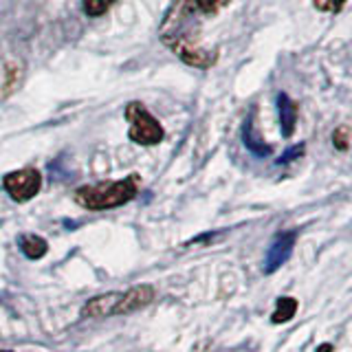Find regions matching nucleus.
Segmentation results:
<instances>
[{"label": "nucleus", "mask_w": 352, "mask_h": 352, "mask_svg": "<svg viewBox=\"0 0 352 352\" xmlns=\"http://www.w3.org/2000/svg\"><path fill=\"white\" fill-rule=\"evenodd\" d=\"M119 300V293H106V295H97L93 300H88L82 308V317H91V319H104L113 315V308Z\"/></svg>", "instance_id": "7"}, {"label": "nucleus", "mask_w": 352, "mask_h": 352, "mask_svg": "<svg viewBox=\"0 0 352 352\" xmlns=\"http://www.w3.org/2000/svg\"><path fill=\"white\" fill-rule=\"evenodd\" d=\"M295 242H297L295 231H284V234L275 236V240L271 242V247L267 251V258H264V273H275L282 264L289 262L291 253L295 249Z\"/></svg>", "instance_id": "4"}, {"label": "nucleus", "mask_w": 352, "mask_h": 352, "mask_svg": "<svg viewBox=\"0 0 352 352\" xmlns=\"http://www.w3.org/2000/svg\"><path fill=\"white\" fill-rule=\"evenodd\" d=\"M317 352H335V350H333V346H330V344H322V346L317 348Z\"/></svg>", "instance_id": "17"}, {"label": "nucleus", "mask_w": 352, "mask_h": 352, "mask_svg": "<svg viewBox=\"0 0 352 352\" xmlns=\"http://www.w3.org/2000/svg\"><path fill=\"white\" fill-rule=\"evenodd\" d=\"M126 119L130 124L128 137L132 143H137V146H159L163 141V126L141 102H130L126 106Z\"/></svg>", "instance_id": "2"}, {"label": "nucleus", "mask_w": 352, "mask_h": 352, "mask_svg": "<svg viewBox=\"0 0 352 352\" xmlns=\"http://www.w3.org/2000/svg\"><path fill=\"white\" fill-rule=\"evenodd\" d=\"M242 143H245V148L249 152H253L256 157H269V154L273 152L269 143H264V139L258 135V128L256 124H253V113L247 117L245 126H242Z\"/></svg>", "instance_id": "8"}, {"label": "nucleus", "mask_w": 352, "mask_h": 352, "mask_svg": "<svg viewBox=\"0 0 352 352\" xmlns=\"http://www.w3.org/2000/svg\"><path fill=\"white\" fill-rule=\"evenodd\" d=\"M348 0H313V7L319 11H330V14H337V11L344 9Z\"/></svg>", "instance_id": "14"}, {"label": "nucleus", "mask_w": 352, "mask_h": 352, "mask_svg": "<svg viewBox=\"0 0 352 352\" xmlns=\"http://www.w3.org/2000/svg\"><path fill=\"white\" fill-rule=\"evenodd\" d=\"M333 146L341 152H346L348 146H350V130L348 126H339L335 132H333Z\"/></svg>", "instance_id": "13"}, {"label": "nucleus", "mask_w": 352, "mask_h": 352, "mask_svg": "<svg viewBox=\"0 0 352 352\" xmlns=\"http://www.w3.org/2000/svg\"><path fill=\"white\" fill-rule=\"evenodd\" d=\"M3 187L14 203H29L42 190V174L36 168L14 170L3 176Z\"/></svg>", "instance_id": "3"}, {"label": "nucleus", "mask_w": 352, "mask_h": 352, "mask_svg": "<svg viewBox=\"0 0 352 352\" xmlns=\"http://www.w3.org/2000/svg\"><path fill=\"white\" fill-rule=\"evenodd\" d=\"M297 313V300L295 297H280L278 304H275V311L271 315L273 324H286L291 322Z\"/></svg>", "instance_id": "10"}, {"label": "nucleus", "mask_w": 352, "mask_h": 352, "mask_svg": "<svg viewBox=\"0 0 352 352\" xmlns=\"http://www.w3.org/2000/svg\"><path fill=\"white\" fill-rule=\"evenodd\" d=\"M154 289L150 284H137L130 286L126 293H119V300L113 308V315H130L139 311V308H146L154 300Z\"/></svg>", "instance_id": "5"}, {"label": "nucleus", "mask_w": 352, "mask_h": 352, "mask_svg": "<svg viewBox=\"0 0 352 352\" xmlns=\"http://www.w3.org/2000/svg\"><path fill=\"white\" fill-rule=\"evenodd\" d=\"M278 115H280V132L284 139L293 137L297 126V104L286 93H278Z\"/></svg>", "instance_id": "6"}, {"label": "nucleus", "mask_w": 352, "mask_h": 352, "mask_svg": "<svg viewBox=\"0 0 352 352\" xmlns=\"http://www.w3.org/2000/svg\"><path fill=\"white\" fill-rule=\"evenodd\" d=\"M18 247L29 260H40V258L47 256L49 242L44 240L42 236H36V234H20L18 236Z\"/></svg>", "instance_id": "9"}, {"label": "nucleus", "mask_w": 352, "mask_h": 352, "mask_svg": "<svg viewBox=\"0 0 352 352\" xmlns=\"http://www.w3.org/2000/svg\"><path fill=\"white\" fill-rule=\"evenodd\" d=\"M231 0H196V7L205 16H216L220 14V9H225Z\"/></svg>", "instance_id": "12"}, {"label": "nucleus", "mask_w": 352, "mask_h": 352, "mask_svg": "<svg viewBox=\"0 0 352 352\" xmlns=\"http://www.w3.org/2000/svg\"><path fill=\"white\" fill-rule=\"evenodd\" d=\"M139 185H141V176L130 174L119 181L84 185L80 190H75L73 198L77 205L88 209V212H104V209H115L130 203L132 198H137Z\"/></svg>", "instance_id": "1"}, {"label": "nucleus", "mask_w": 352, "mask_h": 352, "mask_svg": "<svg viewBox=\"0 0 352 352\" xmlns=\"http://www.w3.org/2000/svg\"><path fill=\"white\" fill-rule=\"evenodd\" d=\"M115 3L117 0H84V14L91 18H99V16H104Z\"/></svg>", "instance_id": "11"}, {"label": "nucleus", "mask_w": 352, "mask_h": 352, "mask_svg": "<svg viewBox=\"0 0 352 352\" xmlns=\"http://www.w3.org/2000/svg\"><path fill=\"white\" fill-rule=\"evenodd\" d=\"M0 352H14V350H0Z\"/></svg>", "instance_id": "18"}, {"label": "nucleus", "mask_w": 352, "mask_h": 352, "mask_svg": "<svg viewBox=\"0 0 352 352\" xmlns=\"http://www.w3.org/2000/svg\"><path fill=\"white\" fill-rule=\"evenodd\" d=\"M18 66L16 64H7V82H5V95H9L14 88L18 86Z\"/></svg>", "instance_id": "15"}, {"label": "nucleus", "mask_w": 352, "mask_h": 352, "mask_svg": "<svg viewBox=\"0 0 352 352\" xmlns=\"http://www.w3.org/2000/svg\"><path fill=\"white\" fill-rule=\"evenodd\" d=\"M304 154V143H300V146H293L291 150H286L282 157L278 159V163L282 165V163H289V161H293V159H300Z\"/></svg>", "instance_id": "16"}]
</instances>
